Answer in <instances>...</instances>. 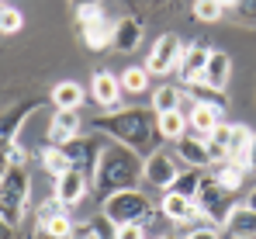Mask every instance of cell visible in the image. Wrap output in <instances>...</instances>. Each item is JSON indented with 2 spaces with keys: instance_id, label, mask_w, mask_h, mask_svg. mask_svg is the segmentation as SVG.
<instances>
[{
  "instance_id": "obj_1",
  "label": "cell",
  "mask_w": 256,
  "mask_h": 239,
  "mask_svg": "<svg viewBox=\"0 0 256 239\" xmlns=\"http://www.w3.org/2000/svg\"><path fill=\"white\" fill-rule=\"evenodd\" d=\"M142 173H146V159L135 149H128L122 142H104L94 177H90V191H97L100 198H108L114 191H132L142 184Z\"/></svg>"
},
{
  "instance_id": "obj_2",
  "label": "cell",
  "mask_w": 256,
  "mask_h": 239,
  "mask_svg": "<svg viewBox=\"0 0 256 239\" xmlns=\"http://www.w3.org/2000/svg\"><path fill=\"white\" fill-rule=\"evenodd\" d=\"M94 128H100V132L111 135L114 142L135 149L138 156H142V153H156V142L163 139L160 128H156V121L149 118V111H142V108H118V111H108V115L94 118Z\"/></svg>"
},
{
  "instance_id": "obj_3",
  "label": "cell",
  "mask_w": 256,
  "mask_h": 239,
  "mask_svg": "<svg viewBox=\"0 0 256 239\" xmlns=\"http://www.w3.org/2000/svg\"><path fill=\"white\" fill-rule=\"evenodd\" d=\"M28 194H32V180L24 166H7L4 180H0V218L18 229L24 222V208H28Z\"/></svg>"
},
{
  "instance_id": "obj_4",
  "label": "cell",
  "mask_w": 256,
  "mask_h": 239,
  "mask_svg": "<svg viewBox=\"0 0 256 239\" xmlns=\"http://www.w3.org/2000/svg\"><path fill=\"white\" fill-rule=\"evenodd\" d=\"M100 211H104V218H108L111 225H128V222L149 225L156 208H152V201L146 198L138 187H132V191H114V194H108V198L100 201Z\"/></svg>"
},
{
  "instance_id": "obj_5",
  "label": "cell",
  "mask_w": 256,
  "mask_h": 239,
  "mask_svg": "<svg viewBox=\"0 0 256 239\" xmlns=\"http://www.w3.org/2000/svg\"><path fill=\"white\" fill-rule=\"evenodd\" d=\"M194 204H198L201 218H208L212 225H225L228 222V211H232V194L225 187H218L214 177H201V187H198Z\"/></svg>"
},
{
  "instance_id": "obj_6",
  "label": "cell",
  "mask_w": 256,
  "mask_h": 239,
  "mask_svg": "<svg viewBox=\"0 0 256 239\" xmlns=\"http://www.w3.org/2000/svg\"><path fill=\"white\" fill-rule=\"evenodd\" d=\"M180 56H184V42L173 32H163L156 39V45L149 49V56H146V70L152 77H166V73H173L180 66Z\"/></svg>"
},
{
  "instance_id": "obj_7",
  "label": "cell",
  "mask_w": 256,
  "mask_h": 239,
  "mask_svg": "<svg viewBox=\"0 0 256 239\" xmlns=\"http://www.w3.org/2000/svg\"><path fill=\"white\" fill-rule=\"evenodd\" d=\"M176 177H180L176 156H170L166 149H156V153H149V156H146V173H142V180H146V184H152V187H160V191L166 194L173 184H176Z\"/></svg>"
},
{
  "instance_id": "obj_8",
  "label": "cell",
  "mask_w": 256,
  "mask_h": 239,
  "mask_svg": "<svg viewBox=\"0 0 256 239\" xmlns=\"http://www.w3.org/2000/svg\"><path fill=\"white\" fill-rule=\"evenodd\" d=\"M208 56H212V49L204 45V42H190V45H184V56H180V66H176V73L184 77L187 87H204V66H208Z\"/></svg>"
},
{
  "instance_id": "obj_9",
  "label": "cell",
  "mask_w": 256,
  "mask_h": 239,
  "mask_svg": "<svg viewBox=\"0 0 256 239\" xmlns=\"http://www.w3.org/2000/svg\"><path fill=\"white\" fill-rule=\"evenodd\" d=\"M218 125H222V104H214V101H190V111H187V132L190 135L208 139Z\"/></svg>"
},
{
  "instance_id": "obj_10",
  "label": "cell",
  "mask_w": 256,
  "mask_h": 239,
  "mask_svg": "<svg viewBox=\"0 0 256 239\" xmlns=\"http://www.w3.org/2000/svg\"><path fill=\"white\" fill-rule=\"evenodd\" d=\"M90 97H94V104H100V108H122L125 101V90H122V77H114L111 70H100V73H94L90 80Z\"/></svg>"
},
{
  "instance_id": "obj_11",
  "label": "cell",
  "mask_w": 256,
  "mask_h": 239,
  "mask_svg": "<svg viewBox=\"0 0 256 239\" xmlns=\"http://www.w3.org/2000/svg\"><path fill=\"white\" fill-rule=\"evenodd\" d=\"M86 191H90V177H86L84 170H70V173L56 177V191L52 194L62 201L66 208H76L86 198Z\"/></svg>"
},
{
  "instance_id": "obj_12",
  "label": "cell",
  "mask_w": 256,
  "mask_h": 239,
  "mask_svg": "<svg viewBox=\"0 0 256 239\" xmlns=\"http://www.w3.org/2000/svg\"><path fill=\"white\" fill-rule=\"evenodd\" d=\"M80 111H56L48 121V146H70L73 139H80Z\"/></svg>"
},
{
  "instance_id": "obj_13",
  "label": "cell",
  "mask_w": 256,
  "mask_h": 239,
  "mask_svg": "<svg viewBox=\"0 0 256 239\" xmlns=\"http://www.w3.org/2000/svg\"><path fill=\"white\" fill-rule=\"evenodd\" d=\"M160 215L173 222V225H187V222H194V218H201V211H198V204L190 198H184V194H176V191H166L163 201H160Z\"/></svg>"
},
{
  "instance_id": "obj_14",
  "label": "cell",
  "mask_w": 256,
  "mask_h": 239,
  "mask_svg": "<svg viewBox=\"0 0 256 239\" xmlns=\"http://www.w3.org/2000/svg\"><path fill=\"white\" fill-rule=\"evenodd\" d=\"M66 149V156L73 159V166L76 170H84L86 177H94V166H97V159H100V149H104V142H97V139H73L70 146H62Z\"/></svg>"
},
{
  "instance_id": "obj_15",
  "label": "cell",
  "mask_w": 256,
  "mask_h": 239,
  "mask_svg": "<svg viewBox=\"0 0 256 239\" xmlns=\"http://www.w3.org/2000/svg\"><path fill=\"white\" fill-rule=\"evenodd\" d=\"M228 80H232V59H228V52L212 49L208 66H204V87L214 90V94H222V90H228Z\"/></svg>"
},
{
  "instance_id": "obj_16",
  "label": "cell",
  "mask_w": 256,
  "mask_h": 239,
  "mask_svg": "<svg viewBox=\"0 0 256 239\" xmlns=\"http://www.w3.org/2000/svg\"><path fill=\"white\" fill-rule=\"evenodd\" d=\"M142 45V21L138 18H118L114 21V39H111V49H118V52H135Z\"/></svg>"
},
{
  "instance_id": "obj_17",
  "label": "cell",
  "mask_w": 256,
  "mask_h": 239,
  "mask_svg": "<svg viewBox=\"0 0 256 239\" xmlns=\"http://www.w3.org/2000/svg\"><path fill=\"white\" fill-rule=\"evenodd\" d=\"M208 139H198V135H184L180 142H176V156L184 159L190 170H204V166H212V156H208V146H204Z\"/></svg>"
},
{
  "instance_id": "obj_18",
  "label": "cell",
  "mask_w": 256,
  "mask_h": 239,
  "mask_svg": "<svg viewBox=\"0 0 256 239\" xmlns=\"http://www.w3.org/2000/svg\"><path fill=\"white\" fill-rule=\"evenodd\" d=\"M225 229L232 239H256V211L250 204H232Z\"/></svg>"
},
{
  "instance_id": "obj_19",
  "label": "cell",
  "mask_w": 256,
  "mask_h": 239,
  "mask_svg": "<svg viewBox=\"0 0 256 239\" xmlns=\"http://www.w3.org/2000/svg\"><path fill=\"white\" fill-rule=\"evenodd\" d=\"M84 87L76 83V80H62V83H56L52 87V104H56V111H80V104H84Z\"/></svg>"
},
{
  "instance_id": "obj_20",
  "label": "cell",
  "mask_w": 256,
  "mask_h": 239,
  "mask_svg": "<svg viewBox=\"0 0 256 239\" xmlns=\"http://www.w3.org/2000/svg\"><path fill=\"white\" fill-rule=\"evenodd\" d=\"M80 35L90 52H104V49H111V39H114V21L104 18L97 25H86V28H80Z\"/></svg>"
},
{
  "instance_id": "obj_21",
  "label": "cell",
  "mask_w": 256,
  "mask_h": 239,
  "mask_svg": "<svg viewBox=\"0 0 256 239\" xmlns=\"http://www.w3.org/2000/svg\"><path fill=\"white\" fill-rule=\"evenodd\" d=\"M212 177H214L218 187H225L228 194H236V191L242 187V180H246V170L236 166L232 159H225V163H214V166H212Z\"/></svg>"
},
{
  "instance_id": "obj_22",
  "label": "cell",
  "mask_w": 256,
  "mask_h": 239,
  "mask_svg": "<svg viewBox=\"0 0 256 239\" xmlns=\"http://www.w3.org/2000/svg\"><path fill=\"white\" fill-rule=\"evenodd\" d=\"M156 128H160V135H163V139L180 142V139L187 135V115H184V111H166V115H156Z\"/></svg>"
},
{
  "instance_id": "obj_23",
  "label": "cell",
  "mask_w": 256,
  "mask_h": 239,
  "mask_svg": "<svg viewBox=\"0 0 256 239\" xmlns=\"http://www.w3.org/2000/svg\"><path fill=\"white\" fill-rule=\"evenodd\" d=\"M42 166H45V173H52V177H62V173H70V170H76L62 146H45L42 149Z\"/></svg>"
},
{
  "instance_id": "obj_24",
  "label": "cell",
  "mask_w": 256,
  "mask_h": 239,
  "mask_svg": "<svg viewBox=\"0 0 256 239\" xmlns=\"http://www.w3.org/2000/svg\"><path fill=\"white\" fill-rule=\"evenodd\" d=\"M180 101H184V90H176L170 83H163V87H156L152 90V111L156 115H166V111H180Z\"/></svg>"
},
{
  "instance_id": "obj_25",
  "label": "cell",
  "mask_w": 256,
  "mask_h": 239,
  "mask_svg": "<svg viewBox=\"0 0 256 239\" xmlns=\"http://www.w3.org/2000/svg\"><path fill=\"white\" fill-rule=\"evenodd\" d=\"M149 80H152V73L146 66H128V70H122V90L125 94H146Z\"/></svg>"
},
{
  "instance_id": "obj_26",
  "label": "cell",
  "mask_w": 256,
  "mask_h": 239,
  "mask_svg": "<svg viewBox=\"0 0 256 239\" xmlns=\"http://www.w3.org/2000/svg\"><path fill=\"white\" fill-rule=\"evenodd\" d=\"M190 11H194V21H204V25L222 21V14H225V7H222L218 0H194Z\"/></svg>"
},
{
  "instance_id": "obj_27",
  "label": "cell",
  "mask_w": 256,
  "mask_h": 239,
  "mask_svg": "<svg viewBox=\"0 0 256 239\" xmlns=\"http://www.w3.org/2000/svg\"><path fill=\"white\" fill-rule=\"evenodd\" d=\"M42 236L45 239H73L76 236V225H73L70 215H59V218H52L48 225H42Z\"/></svg>"
},
{
  "instance_id": "obj_28",
  "label": "cell",
  "mask_w": 256,
  "mask_h": 239,
  "mask_svg": "<svg viewBox=\"0 0 256 239\" xmlns=\"http://www.w3.org/2000/svg\"><path fill=\"white\" fill-rule=\"evenodd\" d=\"M198 187H201V173H198V170H187V173H184V170H180V177H176V184H173L170 191H176V194H184V198H198Z\"/></svg>"
},
{
  "instance_id": "obj_29",
  "label": "cell",
  "mask_w": 256,
  "mask_h": 239,
  "mask_svg": "<svg viewBox=\"0 0 256 239\" xmlns=\"http://www.w3.org/2000/svg\"><path fill=\"white\" fill-rule=\"evenodd\" d=\"M21 25H24V14L18 7L0 4V35H14V32H21Z\"/></svg>"
},
{
  "instance_id": "obj_30",
  "label": "cell",
  "mask_w": 256,
  "mask_h": 239,
  "mask_svg": "<svg viewBox=\"0 0 256 239\" xmlns=\"http://www.w3.org/2000/svg\"><path fill=\"white\" fill-rule=\"evenodd\" d=\"M59 215H66V204L56 198V194H48V198L38 204V229H42V225H48L52 218H59Z\"/></svg>"
},
{
  "instance_id": "obj_31",
  "label": "cell",
  "mask_w": 256,
  "mask_h": 239,
  "mask_svg": "<svg viewBox=\"0 0 256 239\" xmlns=\"http://www.w3.org/2000/svg\"><path fill=\"white\" fill-rule=\"evenodd\" d=\"M114 239H146V225H142V222L114 225Z\"/></svg>"
},
{
  "instance_id": "obj_32",
  "label": "cell",
  "mask_w": 256,
  "mask_h": 239,
  "mask_svg": "<svg viewBox=\"0 0 256 239\" xmlns=\"http://www.w3.org/2000/svg\"><path fill=\"white\" fill-rule=\"evenodd\" d=\"M97 21H104V11H100V7H80V11H76V25H80V28L97 25Z\"/></svg>"
},
{
  "instance_id": "obj_33",
  "label": "cell",
  "mask_w": 256,
  "mask_h": 239,
  "mask_svg": "<svg viewBox=\"0 0 256 239\" xmlns=\"http://www.w3.org/2000/svg\"><path fill=\"white\" fill-rule=\"evenodd\" d=\"M184 239H218V229H214L212 222H208V225H194Z\"/></svg>"
},
{
  "instance_id": "obj_34",
  "label": "cell",
  "mask_w": 256,
  "mask_h": 239,
  "mask_svg": "<svg viewBox=\"0 0 256 239\" xmlns=\"http://www.w3.org/2000/svg\"><path fill=\"white\" fill-rule=\"evenodd\" d=\"M242 18H250V21H256V0H239V7H236Z\"/></svg>"
},
{
  "instance_id": "obj_35",
  "label": "cell",
  "mask_w": 256,
  "mask_h": 239,
  "mask_svg": "<svg viewBox=\"0 0 256 239\" xmlns=\"http://www.w3.org/2000/svg\"><path fill=\"white\" fill-rule=\"evenodd\" d=\"M142 7H149V11H163V7H173L176 0H138Z\"/></svg>"
},
{
  "instance_id": "obj_36",
  "label": "cell",
  "mask_w": 256,
  "mask_h": 239,
  "mask_svg": "<svg viewBox=\"0 0 256 239\" xmlns=\"http://www.w3.org/2000/svg\"><path fill=\"white\" fill-rule=\"evenodd\" d=\"M70 4H73V7H76V11H80V7H100V4H104V0H70Z\"/></svg>"
},
{
  "instance_id": "obj_37",
  "label": "cell",
  "mask_w": 256,
  "mask_h": 239,
  "mask_svg": "<svg viewBox=\"0 0 256 239\" xmlns=\"http://www.w3.org/2000/svg\"><path fill=\"white\" fill-rule=\"evenodd\" d=\"M0 239H14V229H10L4 218H0Z\"/></svg>"
},
{
  "instance_id": "obj_38",
  "label": "cell",
  "mask_w": 256,
  "mask_h": 239,
  "mask_svg": "<svg viewBox=\"0 0 256 239\" xmlns=\"http://www.w3.org/2000/svg\"><path fill=\"white\" fill-rule=\"evenodd\" d=\"M250 163H253V170H256V132H253V142H250Z\"/></svg>"
},
{
  "instance_id": "obj_39",
  "label": "cell",
  "mask_w": 256,
  "mask_h": 239,
  "mask_svg": "<svg viewBox=\"0 0 256 239\" xmlns=\"http://www.w3.org/2000/svg\"><path fill=\"white\" fill-rule=\"evenodd\" d=\"M4 173H7V159H4V153H0V180H4Z\"/></svg>"
},
{
  "instance_id": "obj_40",
  "label": "cell",
  "mask_w": 256,
  "mask_h": 239,
  "mask_svg": "<svg viewBox=\"0 0 256 239\" xmlns=\"http://www.w3.org/2000/svg\"><path fill=\"white\" fill-rule=\"evenodd\" d=\"M222 7H239V0H218Z\"/></svg>"
},
{
  "instance_id": "obj_41",
  "label": "cell",
  "mask_w": 256,
  "mask_h": 239,
  "mask_svg": "<svg viewBox=\"0 0 256 239\" xmlns=\"http://www.w3.org/2000/svg\"><path fill=\"white\" fill-rule=\"evenodd\" d=\"M246 204H250V208H253V211H256V191H253V194H250V198H246Z\"/></svg>"
},
{
  "instance_id": "obj_42",
  "label": "cell",
  "mask_w": 256,
  "mask_h": 239,
  "mask_svg": "<svg viewBox=\"0 0 256 239\" xmlns=\"http://www.w3.org/2000/svg\"><path fill=\"white\" fill-rule=\"evenodd\" d=\"M152 239H176V236H166V232H160V236H152Z\"/></svg>"
},
{
  "instance_id": "obj_43",
  "label": "cell",
  "mask_w": 256,
  "mask_h": 239,
  "mask_svg": "<svg viewBox=\"0 0 256 239\" xmlns=\"http://www.w3.org/2000/svg\"><path fill=\"white\" fill-rule=\"evenodd\" d=\"M86 239H100V236H86Z\"/></svg>"
},
{
  "instance_id": "obj_44",
  "label": "cell",
  "mask_w": 256,
  "mask_h": 239,
  "mask_svg": "<svg viewBox=\"0 0 256 239\" xmlns=\"http://www.w3.org/2000/svg\"><path fill=\"white\" fill-rule=\"evenodd\" d=\"M0 142H4V139H0Z\"/></svg>"
},
{
  "instance_id": "obj_45",
  "label": "cell",
  "mask_w": 256,
  "mask_h": 239,
  "mask_svg": "<svg viewBox=\"0 0 256 239\" xmlns=\"http://www.w3.org/2000/svg\"><path fill=\"white\" fill-rule=\"evenodd\" d=\"M0 4H4V0H0Z\"/></svg>"
}]
</instances>
